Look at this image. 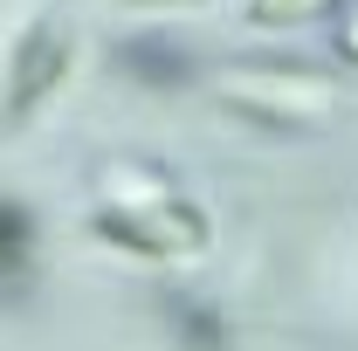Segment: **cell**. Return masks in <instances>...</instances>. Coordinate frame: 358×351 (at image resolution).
<instances>
[{
	"label": "cell",
	"mask_w": 358,
	"mask_h": 351,
	"mask_svg": "<svg viewBox=\"0 0 358 351\" xmlns=\"http://www.w3.org/2000/svg\"><path fill=\"white\" fill-rule=\"evenodd\" d=\"M35 262V214L21 200H0V282H21Z\"/></svg>",
	"instance_id": "6"
},
{
	"label": "cell",
	"mask_w": 358,
	"mask_h": 351,
	"mask_svg": "<svg viewBox=\"0 0 358 351\" xmlns=\"http://www.w3.org/2000/svg\"><path fill=\"white\" fill-rule=\"evenodd\" d=\"M324 7H338V0H248V14L262 21V28H289V21H310Z\"/></svg>",
	"instance_id": "7"
},
{
	"label": "cell",
	"mask_w": 358,
	"mask_h": 351,
	"mask_svg": "<svg viewBox=\"0 0 358 351\" xmlns=\"http://www.w3.org/2000/svg\"><path fill=\"white\" fill-rule=\"evenodd\" d=\"M69 62H76L69 28H62L55 14H42V21L14 42V55H7V83H0V131L35 124V110L69 83Z\"/></svg>",
	"instance_id": "3"
},
{
	"label": "cell",
	"mask_w": 358,
	"mask_h": 351,
	"mask_svg": "<svg viewBox=\"0 0 358 351\" xmlns=\"http://www.w3.org/2000/svg\"><path fill=\"white\" fill-rule=\"evenodd\" d=\"M221 103L268 131H317L338 110V83L317 69H296V62H255V69L221 76Z\"/></svg>",
	"instance_id": "2"
},
{
	"label": "cell",
	"mask_w": 358,
	"mask_h": 351,
	"mask_svg": "<svg viewBox=\"0 0 358 351\" xmlns=\"http://www.w3.org/2000/svg\"><path fill=\"white\" fill-rule=\"evenodd\" d=\"M159 317H166V331H173L179 351H227L234 345V324H227L221 303H207V296H186V289H159Z\"/></svg>",
	"instance_id": "4"
},
{
	"label": "cell",
	"mask_w": 358,
	"mask_h": 351,
	"mask_svg": "<svg viewBox=\"0 0 358 351\" xmlns=\"http://www.w3.org/2000/svg\"><path fill=\"white\" fill-rule=\"evenodd\" d=\"M117 62L131 69L138 83H152V89H179V83H193V62H186V48H173L166 35H138V42L117 48Z\"/></svg>",
	"instance_id": "5"
},
{
	"label": "cell",
	"mask_w": 358,
	"mask_h": 351,
	"mask_svg": "<svg viewBox=\"0 0 358 351\" xmlns=\"http://www.w3.org/2000/svg\"><path fill=\"white\" fill-rule=\"evenodd\" d=\"M338 48H345V55L358 62V0L345 7V28H338Z\"/></svg>",
	"instance_id": "9"
},
{
	"label": "cell",
	"mask_w": 358,
	"mask_h": 351,
	"mask_svg": "<svg viewBox=\"0 0 358 351\" xmlns=\"http://www.w3.org/2000/svg\"><path fill=\"white\" fill-rule=\"evenodd\" d=\"M90 234L117 255H145V262H186V255H207L214 241V220L207 207H193L179 186H159V193H124L110 207L90 214Z\"/></svg>",
	"instance_id": "1"
},
{
	"label": "cell",
	"mask_w": 358,
	"mask_h": 351,
	"mask_svg": "<svg viewBox=\"0 0 358 351\" xmlns=\"http://www.w3.org/2000/svg\"><path fill=\"white\" fill-rule=\"evenodd\" d=\"M124 14H179V7H200V0H117Z\"/></svg>",
	"instance_id": "8"
}]
</instances>
